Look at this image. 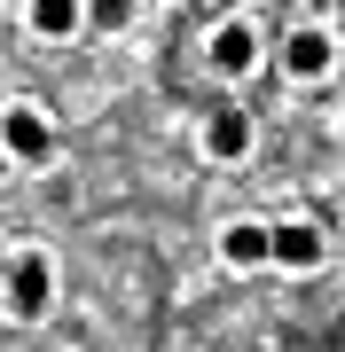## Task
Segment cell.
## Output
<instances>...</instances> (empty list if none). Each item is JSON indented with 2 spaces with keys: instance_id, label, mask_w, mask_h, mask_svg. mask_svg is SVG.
I'll use <instances>...</instances> for the list:
<instances>
[{
  "instance_id": "3",
  "label": "cell",
  "mask_w": 345,
  "mask_h": 352,
  "mask_svg": "<svg viewBox=\"0 0 345 352\" xmlns=\"http://www.w3.org/2000/svg\"><path fill=\"white\" fill-rule=\"evenodd\" d=\"M267 266L275 274H322L330 266V235L314 219H267Z\"/></svg>"
},
{
  "instance_id": "11",
  "label": "cell",
  "mask_w": 345,
  "mask_h": 352,
  "mask_svg": "<svg viewBox=\"0 0 345 352\" xmlns=\"http://www.w3.org/2000/svg\"><path fill=\"white\" fill-rule=\"evenodd\" d=\"M337 8V0H306V16H314V24H322V16H330Z\"/></svg>"
},
{
  "instance_id": "10",
  "label": "cell",
  "mask_w": 345,
  "mask_h": 352,
  "mask_svg": "<svg viewBox=\"0 0 345 352\" xmlns=\"http://www.w3.org/2000/svg\"><path fill=\"white\" fill-rule=\"evenodd\" d=\"M322 24H330V32H337V47H345V0H337V8H330V16H322Z\"/></svg>"
},
{
  "instance_id": "5",
  "label": "cell",
  "mask_w": 345,
  "mask_h": 352,
  "mask_svg": "<svg viewBox=\"0 0 345 352\" xmlns=\"http://www.w3.org/2000/svg\"><path fill=\"white\" fill-rule=\"evenodd\" d=\"M196 149H205V164H243V157L259 149V126H251V110H236V102L205 110V126H196Z\"/></svg>"
},
{
  "instance_id": "7",
  "label": "cell",
  "mask_w": 345,
  "mask_h": 352,
  "mask_svg": "<svg viewBox=\"0 0 345 352\" xmlns=\"http://www.w3.org/2000/svg\"><path fill=\"white\" fill-rule=\"evenodd\" d=\"M220 266L259 274V266H267V219H228L220 227Z\"/></svg>"
},
{
  "instance_id": "12",
  "label": "cell",
  "mask_w": 345,
  "mask_h": 352,
  "mask_svg": "<svg viewBox=\"0 0 345 352\" xmlns=\"http://www.w3.org/2000/svg\"><path fill=\"white\" fill-rule=\"evenodd\" d=\"M220 8H228V16H236V8H243V0H220Z\"/></svg>"
},
{
  "instance_id": "2",
  "label": "cell",
  "mask_w": 345,
  "mask_h": 352,
  "mask_svg": "<svg viewBox=\"0 0 345 352\" xmlns=\"http://www.w3.org/2000/svg\"><path fill=\"white\" fill-rule=\"evenodd\" d=\"M337 55H345L337 32L306 16V24H291V39H282V78H291V87H322V78L337 71Z\"/></svg>"
},
{
  "instance_id": "8",
  "label": "cell",
  "mask_w": 345,
  "mask_h": 352,
  "mask_svg": "<svg viewBox=\"0 0 345 352\" xmlns=\"http://www.w3.org/2000/svg\"><path fill=\"white\" fill-rule=\"evenodd\" d=\"M24 24L39 39H79L87 32V8H79V0H24Z\"/></svg>"
},
{
  "instance_id": "6",
  "label": "cell",
  "mask_w": 345,
  "mask_h": 352,
  "mask_svg": "<svg viewBox=\"0 0 345 352\" xmlns=\"http://www.w3.org/2000/svg\"><path fill=\"white\" fill-rule=\"evenodd\" d=\"M205 63H212L220 78H251V71H259V32L243 24V16L212 24V39H205Z\"/></svg>"
},
{
  "instance_id": "9",
  "label": "cell",
  "mask_w": 345,
  "mask_h": 352,
  "mask_svg": "<svg viewBox=\"0 0 345 352\" xmlns=\"http://www.w3.org/2000/svg\"><path fill=\"white\" fill-rule=\"evenodd\" d=\"M79 8H87V24H94V32H134L141 0H79Z\"/></svg>"
},
{
  "instance_id": "1",
  "label": "cell",
  "mask_w": 345,
  "mask_h": 352,
  "mask_svg": "<svg viewBox=\"0 0 345 352\" xmlns=\"http://www.w3.org/2000/svg\"><path fill=\"white\" fill-rule=\"evenodd\" d=\"M0 298H8L16 321H39L55 305V258L39 251V243H24V251L8 258V282H0Z\"/></svg>"
},
{
  "instance_id": "4",
  "label": "cell",
  "mask_w": 345,
  "mask_h": 352,
  "mask_svg": "<svg viewBox=\"0 0 345 352\" xmlns=\"http://www.w3.org/2000/svg\"><path fill=\"white\" fill-rule=\"evenodd\" d=\"M0 157L8 164H48L55 157V118L39 102H8L0 110Z\"/></svg>"
},
{
  "instance_id": "13",
  "label": "cell",
  "mask_w": 345,
  "mask_h": 352,
  "mask_svg": "<svg viewBox=\"0 0 345 352\" xmlns=\"http://www.w3.org/2000/svg\"><path fill=\"white\" fill-rule=\"evenodd\" d=\"M0 173H8V157H0Z\"/></svg>"
}]
</instances>
